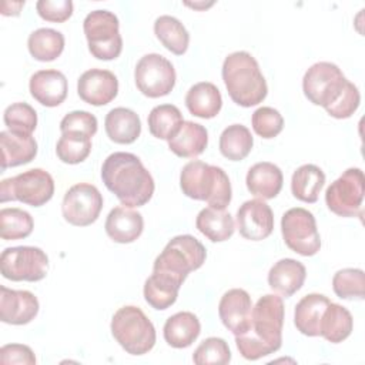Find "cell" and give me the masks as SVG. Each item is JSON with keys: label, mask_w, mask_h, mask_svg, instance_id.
Here are the masks:
<instances>
[{"label": "cell", "mask_w": 365, "mask_h": 365, "mask_svg": "<svg viewBox=\"0 0 365 365\" xmlns=\"http://www.w3.org/2000/svg\"><path fill=\"white\" fill-rule=\"evenodd\" d=\"M247 188L259 200H271L277 197L282 188L284 175L278 165L269 161L254 164L247 173Z\"/></svg>", "instance_id": "7402d4cb"}, {"label": "cell", "mask_w": 365, "mask_h": 365, "mask_svg": "<svg viewBox=\"0 0 365 365\" xmlns=\"http://www.w3.org/2000/svg\"><path fill=\"white\" fill-rule=\"evenodd\" d=\"M101 178L123 205L134 208L147 204L154 194V180L141 160L131 153L110 154L101 167Z\"/></svg>", "instance_id": "7a4b0ae2"}, {"label": "cell", "mask_w": 365, "mask_h": 365, "mask_svg": "<svg viewBox=\"0 0 365 365\" xmlns=\"http://www.w3.org/2000/svg\"><path fill=\"white\" fill-rule=\"evenodd\" d=\"M110 328L114 339L130 355H144L155 345V328L138 307L118 308Z\"/></svg>", "instance_id": "5b68a950"}, {"label": "cell", "mask_w": 365, "mask_h": 365, "mask_svg": "<svg viewBox=\"0 0 365 365\" xmlns=\"http://www.w3.org/2000/svg\"><path fill=\"white\" fill-rule=\"evenodd\" d=\"M365 178L361 168H348L325 191L329 211L339 217H362Z\"/></svg>", "instance_id": "30bf717a"}, {"label": "cell", "mask_w": 365, "mask_h": 365, "mask_svg": "<svg viewBox=\"0 0 365 365\" xmlns=\"http://www.w3.org/2000/svg\"><path fill=\"white\" fill-rule=\"evenodd\" d=\"M222 80L231 100L241 107H252L264 101L267 81L258 61L248 51H234L222 63Z\"/></svg>", "instance_id": "3957f363"}, {"label": "cell", "mask_w": 365, "mask_h": 365, "mask_svg": "<svg viewBox=\"0 0 365 365\" xmlns=\"http://www.w3.org/2000/svg\"><path fill=\"white\" fill-rule=\"evenodd\" d=\"M150 133L160 140H170L184 123L180 108L174 104L155 106L147 118Z\"/></svg>", "instance_id": "e575fe53"}, {"label": "cell", "mask_w": 365, "mask_h": 365, "mask_svg": "<svg viewBox=\"0 0 365 365\" xmlns=\"http://www.w3.org/2000/svg\"><path fill=\"white\" fill-rule=\"evenodd\" d=\"M237 230L245 240H265L274 230V214L271 207L259 198L245 201L237 211Z\"/></svg>", "instance_id": "9a60e30c"}, {"label": "cell", "mask_w": 365, "mask_h": 365, "mask_svg": "<svg viewBox=\"0 0 365 365\" xmlns=\"http://www.w3.org/2000/svg\"><path fill=\"white\" fill-rule=\"evenodd\" d=\"M332 288L342 299H364L365 274L359 268H344L334 274Z\"/></svg>", "instance_id": "f35d334b"}, {"label": "cell", "mask_w": 365, "mask_h": 365, "mask_svg": "<svg viewBox=\"0 0 365 365\" xmlns=\"http://www.w3.org/2000/svg\"><path fill=\"white\" fill-rule=\"evenodd\" d=\"M56 153L58 160L66 164H80L91 153V137L78 131L61 133Z\"/></svg>", "instance_id": "8d00e7d4"}, {"label": "cell", "mask_w": 365, "mask_h": 365, "mask_svg": "<svg viewBox=\"0 0 365 365\" xmlns=\"http://www.w3.org/2000/svg\"><path fill=\"white\" fill-rule=\"evenodd\" d=\"M3 120L9 131L17 134H29L37 127V113L27 103H13L10 104L3 114Z\"/></svg>", "instance_id": "ab89813d"}, {"label": "cell", "mask_w": 365, "mask_h": 365, "mask_svg": "<svg viewBox=\"0 0 365 365\" xmlns=\"http://www.w3.org/2000/svg\"><path fill=\"white\" fill-rule=\"evenodd\" d=\"M208 144V131L194 121H184L174 137L168 140V148L178 157L195 158L204 153Z\"/></svg>", "instance_id": "d4e9b609"}, {"label": "cell", "mask_w": 365, "mask_h": 365, "mask_svg": "<svg viewBox=\"0 0 365 365\" xmlns=\"http://www.w3.org/2000/svg\"><path fill=\"white\" fill-rule=\"evenodd\" d=\"M181 285L175 278L153 271L144 282V299L154 309H167L177 301Z\"/></svg>", "instance_id": "f1b7e54d"}, {"label": "cell", "mask_w": 365, "mask_h": 365, "mask_svg": "<svg viewBox=\"0 0 365 365\" xmlns=\"http://www.w3.org/2000/svg\"><path fill=\"white\" fill-rule=\"evenodd\" d=\"M359 103H361L359 90L354 83L349 81L345 91L339 97V100L332 107H329L327 110V113L331 117L338 118V120L349 118L356 111V108L359 107Z\"/></svg>", "instance_id": "ee69618b"}, {"label": "cell", "mask_w": 365, "mask_h": 365, "mask_svg": "<svg viewBox=\"0 0 365 365\" xmlns=\"http://www.w3.org/2000/svg\"><path fill=\"white\" fill-rule=\"evenodd\" d=\"M352 328L354 319L351 312L339 304L329 302L319 322V335L331 344H339L351 335Z\"/></svg>", "instance_id": "4dcf8cb0"}, {"label": "cell", "mask_w": 365, "mask_h": 365, "mask_svg": "<svg viewBox=\"0 0 365 365\" xmlns=\"http://www.w3.org/2000/svg\"><path fill=\"white\" fill-rule=\"evenodd\" d=\"M31 97L46 107L60 106L68 91L66 76L58 70H38L30 77L29 83Z\"/></svg>", "instance_id": "d6986e66"}, {"label": "cell", "mask_w": 365, "mask_h": 365, "mask_svg": "<svg viewBox=\"0 0 365 365\" xmlns=\"http://www.w3.org/2000/svg\"><path fill=\"white\" fill-rule=\"evenodd\" d=\"M284 302L275 294H265L251 309L250 329L235 336V345L241 356L257 361L277 352L282 345Z\"/></svg>", "instance_id": "6da1fadb"}, {"label": "cell", "mask_w": 365, "mask_h": 365, "mask_svg": "<svg viewBox=\"0 0 365 365\" xmlns=\"http://www.w3.org/2000/svg\"><path fill=\"white\" fill-rule=\"evenodd\" d=\"M97 125L98 123L94 114L84 110H76L63 117L60 121V131H78L93 137L97 133Z\"/></svg>", "instance_id": "7bdbcfd3"}, {"label": "cell", "mask_w": 365, "mask_h": 365, "mask_svg": "<svg viewBox=\"0 0 365 365\" xmlns=\"http://www.w3.org/2000/svg\"><path fill=\"white\" fill-rule=\"evenodd\" d=\"M307 277L302 262L294 258H282L277 261L268 272V285L277 294L289 298L301 289Z\"/></svg>", "instance_id": "44dd1931"}, {"label": "cell", "mask_w": 365, "mask_h": 365, "mask_svg": "<svg viewBox=\"0 0 365 365\" xmlns=\"http://www.w3.org/2000/svg\"><path fill=\"white\" fill-rule=\"evenodd\" d=\"M104 228L114 242L130 244L143 234L144 220L138 211L125 205H118L108 212Z\"/></svg>", "instance_id": "ffe728a7"}, {"label": "cell", "mask_w": 365, "mask_h": 365, "mask_svg": "<svg viewBox=\"0 0 365 365\" xmlns=\"http://www.w3.org/2000/svg\"><path fill=\"white\" fill-rule=\"evenodd\" d=\"M34 228L31 215L21 208H1L0 211V237L6 241L27 238Z\"/></svg>", "instance_id": "74e56055"}, {"label": "cell", "mask_w": 365, "mask_h": 365, "mask_svg": "<svg viewBox=\"0 0 365 365\" xmlns=\"http://www.w3.org/2000/svg\"><path fill=\"white\" fill-rule=\"evenodd\" d=\"M48 271V257L38 247L6 248L0 255V272L10 281H41Z\"/></svg>", "instance_id": "7c38bea8"}, {"label": "cell", "mask_w": 365, "mask_h": 365, "mask_svg": "<svg viewBox=\"0 0 365 365\" xmlns=\"http://www.w3.org/2000/svg\"><path fill=\"white\" fill-rule=\"evenodd\" d=\"M331 299L322 294H308L295 305L294 324L307 336H319V322Z\"/></svg>", "instance_id": "4316f807"}, {"label": "cell", "mask_w": 365, "mask_h": 365, "mask_svg": "<svg viewBox=\"0 0 365 365\" xmlns=\"http://www.w3.org/2000/svg\"><path fill=\"white\" fill-rule=\"evenodd\" d=\"M192 361L197 365H225L231 361V351L225 339L218 336H210L197 346V349L192 354Z\"/></svg>", "instance_id": "60d3db41"}, {"label": "cell", "mask_w": 365, "mask_h": 365, "mask_svg": "<svg viewBox=\"0 0 365 365\" xmlns=\"http://www.w3.org/2000/svg\"><path fill=\"white\" fill-rule=\"evenodd\" d=\"M201 324L197 315L188 311H181L171 315L163 328L165 342L177 349L190 346L200 335Z\"/></svg>", "instance_id": "484cf974"}, {"label": "cell", "mask_w": 365, "mask_h": 365, "mask_svg": "<svg viewBox=\"0 0 365 365\" xmlns=\"http://www.w3.org/2000/svg\"><path fill=\"white\" fill-rule=\"evenodd\" d=\"M281 232L285 245L302 257H312L321 248V237L311 211L295 207L284 212Z\"/></svg>", "instance_id": "8fae6325"}, {"label": "cell", "mask_w": 365, "mask_h": 365, "mask_svg": "<svg viewBox=\"0 0 365 365\" xmlns=\"http://www.w3.org/2000/svg\"><path fill=\"white\" fill-rule=\"evenodd\" d=\"M349 80L341 68L329 61H318L312 64L304 74L302 90L305 97L315 106H321L325 111L332 107L345 91Z\"/></svg>", "instance_id": "9c48e42d"}, {"label": "cell", "mask_w": 365, "mask_h": 365, "mask_svg": "<svg viewBox=\"0 0 365 365\" xmlns=\"http://www.w3.org/2000/svg\"><path fill=\"white\" fill-rule=\"evenodd\" d=\"M103 210V195L88 182L74 184L67 190L61 202L64 220L76 227H87L97 221Z\"/></svg>", "instance_id": "5bb4252c"}, {"label": "cell", "mask_w": 365, "mask_h": 365, "mask_svg": "<svg viewBox=\"0 0 365 365\" xmlns=\"http://www.w3.org/2000/svg\"><path fill=\"white\" fill-rule=\"evenodd\" d=\"M197 230L212 242H222L232 237L235 224L232 215L225 210L205 207L195 218Z\"/></svg>", "instance_id": "f546056e"}, {"label": "cell", "mask_w": 365, "mask_h": 365, "mask_svg": "<svg viewBox=\"0 0 365 365\" xmlns=\"http://www.w3.org/2000/svg\"><path fill=\"white\" fill-rule=\"evenodd\" d=\"M325 184L324 171L315 164H304L298 167L291 178L292 195L308 204L317 202L319 192Z\"/></svg>", "instance_id": "1f68e13d"}, {"label": "cell", "mask_w": 365, "mask_h": 365, "mask_svg": "<svg viewBox=\"0 0 365 365\" xmlns=\"http://www.w3.org/2000/svg\"><path fill=\"white\" fill-rule=\"evenodd\" d=\"M54 194V180L43 168L27 170L0 184V201H20L31 207H41Z\"/></svg>", "instance_id": "ba28073f"}, {"label": "cell", "mask_w": 365, "mask_h": 365, "mask_svg": "<svg viewBox=\"0 0 365 365\" xmlns=\"http://www.w3.org/2000/svg\"><path fill=\"white\" fill-rule=\"evenodd\" d=\"M175 70L170 60L157 53L143 56L134 70L137 88L150 98H158L171 93L175 86Z\"/></svg>", "instance_id": "4fadbf2b"}, {"label": "cell", "mask_w": 365, "mask_h": 365, "mask_svg": "<svg viewBox=\"0 0 365 365\" xmlns=\"http://www.w3.org/2000/svg\"><path fill=\"white\" fill-rule=\"evenodd\" d=\"M27 47L36 60L53 61L64 50V36L54 29L41 27L30 33Z\"/></svg>", "instance_id": "836d02e7"}, {"label": "cell", "mask_w": 365, "mask_h": 365, "mask_svg": "<svg viewBox=\"0 0 365 365\" xmlns=\"http://www.w3.org/2000/svg\"><path fill=\"white\" fill-rule=\"evenodd\" d=\"M38 16L46 21L63 23L73 14V1L70 0H40L36 3Z\"/></svg>", "instance_id": "f6af8a7d"}, {"label": "cell", "mask_w": 365, "mask_h": 365, "mask_svg": "<svg viewBox=\"0 0 365 365\" xmlns=\"http://www.w3.org/2000/svg\"><path fill=\"white\" fill-rule=\"evenodd\" d=\"M4 6L10 7V9H1V14L3 16H19L20 14V9L24 6V1H3Z\"/></svg>", "instance_id": "7dc6e473"}, {"label": "cell", "mask_w": 365, "mask_h": 365, "mask_svg": "<svg viewBox=\"0 0 365 365\" xmlns=\"http://www.w3.org/2000/svg\"><path fill=\"white\" fill-rule=\"evenodd\" d=\"M185 106L195 117L214 118L222 107V97L215 84L200 81L187 91Z\"/></svg>", "instance_id": "83f0119b"}, {"label": "cell", "mask_w": 365, "mask_h": 365, "mask_svg": "<svg viewBox=\"0 0 365 365\" xmlns=\"http://www.w3.org/2000/svg\"><path fill=\"white\" fill-rule=\"evenodd\" d=\"M104 128L111 141L131 144L141 134V121L135 111L125 107H115L107 113Z\"/></svg>", "instance_id": "cb8c5ba5"}, {"label": "cell", "mask_w": 365, "mask_h": 365, "mask_svg": "<svg viewBox=\"0 0 365 365\" xmlns=\"http://www.w3.org/2000/svg\"><path fill=\"white\" fill-rule=\"evenodd\" d=\"M182 194L192 200L207 201L210 207L225 210L231 202L232 190L227 173L201 160L187 163L180 174Z\"/></svg>", "instance_id": "277c9868"}, {"label": "cell", "mask_w": 365, "mask_h": 365, "mask_svg": "<svg viewBox=\"0 0 365 365\" xmlns=\"http://www.w3.org/2000/svg\"><path fill=\"white\" fill-rule=\"evenodd\" d=\"M0 364L1 365H13V364L34 365L36 356L31 348L27 345L7 344L0 348Z\"/></svg>", "instance_id": "bcb514c9"}, {"label": "cell", "mask_w": 365, "mask_h": 365, "mask_svg": "<svg viewBox=\"0 0 365 365\" xmlns=\"http://www.w3.org/2000/svg\"><path fill=\"white\" fill-rule=\"evenodd\" d=\"M252 302L242 288L228 289L220 299L218 315L224 327L235 336L245 334L251 327Z\"/></svg>", "instance_id": "e0dca14e"}, {"label": "cell", "mask_w": 365, "mask_h": 365, "mask_svg": "<svg viewBox=\"0 0 365 365\" xmlns=\"http://www.w3.org/2000/svg\"><path fill=\"white\" fill-rule=\"evenodd\" d=\"M37 297L26 289L0 287V319L10 325H26L38 314Z\"/></svg>", "instance_id": "ac0fdd59"}, {"label": "cell", "mask_w": 365, "mask_h": 365, "mask_svg": "<svg viewBox=\"0 0 365 365\" xmlns=\"http://www.w3.org/2000/svg\"><path fill=\"white\" fill-rule=\"evenodd\" d=\"M207 258L205 247L192 235H177L168 241L155 258L153 271L167 274L181 284L191 271L202 267Z\"/></svg>", "instance_id": "8992f818"}, {"label": "cell", "mask_w": 365, "mask_h": 365, "mask_svg": "<svg viewBox=\"0 0 365 365\" xmlns=\"http://www.w3.org/2000/svg\"><path fill=\"white\" fill-rule=\"evenodd\" d=\"M154 33L160 43L173 54L182 56L190 43V34L184 24L168 14L160 16L154 21Z\"/></svg>", "instance_id": "d6a6232c"}, {"label": "cell", "mask_w": 365, "mask_h": 365, "mask_svg": "<svg viewBox=\"0 0 365 365\" xmlns=\"http://www.w3.org/2000/svg\"><path fill=\"white\" fill-rule=\"evenodd\" d=\"M1 170L30 163L37 155V143L29 134H17L9 130L0 133Z\"/></svg>", "instance_id": "603a6c76"}, {"label": "cell", "mask_w": 365, "mask_h": 365, "mask_svg": "<svg viewBox=\"0 0 365 365\" xmlns=\"http://www.w3.org/2000/svg\"><path fill=\"white\" fill-rule=\"evenodd\" d=\"M83 30L90 53L98 60H114L121 54L123 38L120 21L108 10H94L83 21Z\"/></svg>", "instance_id": "52a82bcc"}, {"label": "cell", "mask_w": 365, "mask_h": 365, "mask_svg": "<svg viewBox=\"0 0 365 365\" xmlns=\"http://www.w3.org/2000/svg\"><path fill=\"white\" fill-rule=\"evenodd\" d=\"M254 138L242 124H231L220 135V151L231 161L244 160L252 150Z\"/></svg>", "instance_id": "d590c367"}, {"label": "cell", "mask_w": 365, "mask_h": 365, "mask_svg": "<svg viewBox=\"0 0 365 365\" xmlns=\"http://www.w3.org/2000/svg\"><path fill=\"white\" fill-rule=\"evenodd\" d=\"M77 93L90 106H106L117 97L118 80L110 70L90 68L80 76Z\"/></svg>", "instance_id": "2e32d148"}, {"label": "cell", "mask_w": 365, "mask_h": 365, "mask_svg": "<svg viewBox=\"0 0 365 365\" xmlns=\"http://www.w3.org/2000/svg\"><path fill=\"white\" fill-rule=\"evenodd\" d=\"M252 128L261 138H274L284 128L281 113L272 107H259L252 113Z\"/></svg>", "instance_id": "b9f144b4"}]
</instances>
